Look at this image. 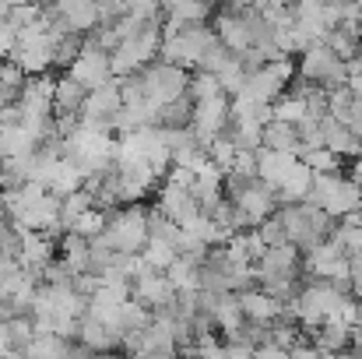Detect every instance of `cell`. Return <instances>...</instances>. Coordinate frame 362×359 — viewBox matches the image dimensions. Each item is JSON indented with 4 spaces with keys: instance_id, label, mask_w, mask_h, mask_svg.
I'll return each mask as SVG.
<instances>
[{
    "instance_id": "6da1fadb",
    "label": "cell",
    "mask_w": 362,
    "mask_h": 359,
    "mask_svg": "<svg viewBox=\"0 0 362 359\" xmlns=\"http://www.w3.org/2000/svg\"><path fill=\"white\" fill-rule=\"evenodd\" d=\"M278 219L288 233V243L296 250H306L313 253L320 243H327L331 233H334V219L313 205H281L278 208Z\"/></svg>"
},
{
    "instance_id": "7a4b0ae2",
    "label": "cell",
    "mask_w": 362,
    "mask_h": 359,
    "mask_svg": "<svg viewBox=\"0 0 362 359\" xmlns=\"http://www.w3.org/2000/svg\"><path fill=\"white\" fill-rule=\"evenodd\" d=\"M110 219V226H106V233L95 239L99 246H106V250H113V253H141L144 246H148V212L141 208V205H130V208H117V212H110L106 215Z\"/></svg>"
},
{
    "instance_id": "3957f363",
    "label": "cell",
    "mask_w": 362,
    "mask_h": 359,
    "mask_svg": "<svg viewBox=\"0 0 362 359\" xmlns=\"http://www.w3.org/2000/svg\"><path fill=\"white\" fill-rule=\"evenodd\" d=\"M215 28L211 25H190L183 28L180 35H162V53L158 60L162 64H173V67H183V71H197L201 57L208 53V46L215 42Z\"/></svg>"
},
{
    "instance_id": "277c9868",
    "label": "cell",
    "mask_w": 362,
    "mask_h": 359,
    "mask_svg": "<svg viewBox=\"0 0 362 359\" xmlns=\"http://www.w3.org/2000/svg\"><path fill=\"white\" fill-rule=\"evenodd\" d=\"M299 78L310 81V85H320L324 92H334V89H345L349 85V64L338 60L327 42H317L303 53L299 60Z\"/></svg>"
},
{
    "instance_id": "5b68a950",
    "label": "cell",
    "mask_w": 362,
    "mask_h": 359,
    "mask_svg": "<svg viewBox=\"0 0 362 359\" xmlns=\"http://www.w3.org/2000/svg\"><path fill=\"white\" fill-rule=\"evenodd\" d=\"M141 74V85H144V96H148V103L151 106H169V103H176V99H183L187 92H190V74L183 71V67H173V64H162V60H155L151 67H144V71H137Z\"/></svg>"
},
{
    "instance_id": "8992f818",
    "label": "cell",
    "mask_w": 362,
    "mask_h": 359,
    "mask_svg": "<svg viewBox=\"0 0 362 359\" xmlns=\"http://www.w3.org/2000/svg\"><path fill=\"white\" fill-rule=\"evenodd\" d=\"M233 205L240 208L243 215L250 219V226L257 229L260 222H267V219H274V215H278V205H281V201H278V194H274L267 183H260V180H250L240 194L233 198Z\"/></svg>"
},
{
    "instance_id": "52a82bcc",
    "label": "cell",
    "mask_w": 362,
    "mask_h": 359,
    "mask_svg": "<svg viewBox=\"0 0 362 359\" xmlns=\"http://www.w3.org/2000/svg\"><path fill=\"white\" fill-rule=\"evenodd\" d=\"M215 35L222 46H229L236 57L250 53V28H246V4H233V7H222L215 14Z\"/></svg>"
},
{
    "instance_id": "ba28073f",
    "label": "cell",
    "mask_w": 362,
    "mask_h": 359,
    "mask_svg": "<svg viewBox=\"0 0 362 359\" xmlns=\"http://www.w3.org/2000/svg\"><path fill=\"white\" fill-rule=\"evenodd\" d=\"M67 74H71L74 81H81L88 92H95V89H103V85L113 81V60H110V53L85 46V53L74 60V67H71Z\"/></svg>"
},
{
    "instance_id": "9c48e42d",
    "label": "cell",
    "mask_w": 362,
    "mask_h": 359,
    "mask_svg": "<svg viewBox=\"0 0 362 359\" xmlns=\"http://www.w3.org/2000/svg\"><path fill=\"white\" fill-rule=\"evenodd\" d=\"M130 292H134V303H141L144 310H165V307H173L176 303V285L165 278V275H155V271H148V275H141L137 282H130Z\"/></svg>"
},
{
    "instance_id": "30bf717a",
    "label": "cell",
    "mask_w": 362,
    "mask_h": 359,
    "mask_svg": "<svg viewBox=\"0 0 362 359\" xmlns=\"http://www.w3.org/2000/svg\"><path fill=\"white\" fill-rule=\"evenodd\" d=\"M123 110V81L113 78L110 85L95 89L85 103V113H81V123H110L113 127V117Z\"/></svg>"
},
{
    "instance_id": "8fae6325",
    "label": "cell",
    "mask_w": 362,
    "mask_h": 359,
    "mask_svg": "<svg viewBox=\"0 0 362 359\" xmlns=\"http://www.w3.org/2000/svg\"><path fill=\"white\" fill-rule=\"evenodd\" d=\"M303 275V257L299 250L288 243V246H274L260 257L257 264V282H267V278H296Z\"/></svg>"
},
{
    "instance_id": "7c38bea8",
    "label": "cell",
    "mask_w": 362,
    "mask_h": 359,
    "mask_svg": "<svg viewBox=\"0 0 362 359\" xmlns=\"http://www.w3.org/2000/svg\"><path fill=\"white\" fill-rule=\"evenodd\" d=\"M296 162H299V155H292V152H267V148H260L257 152V180L267 183L278 194L281 183L288 180V173L296 169Z\"/></svg>"
},
{
    "instance_id": "4fadbf2b",
    "label": "cell",
    "mask_w": 362,
    "mask_h": 359,
    "mask_svg": "<svg viewBox=\"0 0 362 359\" xmlns=\"http://www.w3.org/2000/svg\"><path fill=\"white\" fill-rule=\"evenodd\" d=\"M155 208H158V212H165V215H169V219H173L180 229L201 215V212H197V201H194V194H190V190H183V187H173V183H162Z\"/></svg>"
},
{
    "instance_id": "5bb4252c",
    "label": "cell",
    "mask_w": 362,
    "mask_h": 359,
    "mask_svg": "<svg viewBox=\"0 0 362 359\" xmlns=\"http://www.w3.org/2000/svg\"><path fill=\"white\" fill-rule=\"evenodd\" d=\"M320 141L327 152H334L338 159H362V141L334 117L320 120Z\"/></svg>"
},
{
    "instance_id": "9a60e30c",
    "label": "cell",
    "mask_w": 362,
    "mask_h": 359,
    "mask_svg": "<svg viewBox=\"0 0 362 359\" xmlns=\"http://www.w3.org/2000/svg\"><path fill=\"white\" fill-rule=\"evenodd\" d=\"M88 96H92V92H88L81 81H74L71 74H64V78H57V85H53V113H57V117H81Z\"/></svg>"
},
{
    "instance_id": "2e32d148",
    "label": "cell",
    "mask_w": 362,
    "mask_h": 359,
    "mask_svg": "<svg viewBox=\"0 0 362 359\" xmlns=\"http://www.w3.org/2000/svg\"><path fill=\"white\" fill-rule=\"evenodd\" d=\"M53 261H57V243H49L42 233H25V239H21V257H18V264L25 271H32V275L42 278V271Z\"/></svg>"
},
{
    "instance_id": "e0dca14e",
    "label": "cell",
    "mask_w": 362,
    "mask_h": 359,
    "mask_svg": "<svg viewBox=\"0 0 362 359\" xmlns=\"http://www.w3.org/2000/svg\"><path fill=\"white\" fill-rule=\"evenodd\" d=\"M240 307H243V317H246L250 324H278V321H281V310H285V303L271 300V296L260 292V289L240 292Z\"/></svg>"
},
{
    "instance_id": "ac0fdd59",
    "label": "cell",
    "mask_w": 362,
    "mask_h": 359,
    "mask_svg": "<svg viewBox=\"0 0 362 359\" xmlns=\"http://www.w3.org/2000/svg\"><path fill=\"white\" fill-rule=\"evenodd\" d=\"M243 96H246V99H253V103H260V106H274V103L285 96V81H281L271 67H260L257 74H250V78H246Z\"/></svg>"
},
{
    "instance_id": "d6986e66",
    "label": "cell",
    "mask_w": 362,
    "mask_h": 359,
    "mask_svg": "<svg viewBox=\"0 0 362 359\" xmlns=\"http://www.w3.org/2000/svg\"><path fill=\"white\" fill-rule=\"evenodd\" d=\"M60 14L71 25V32H78V35H92L103 25L99 4H92V0H60Z\"/></svg>"
},
{
    "instance_id": "ffe728a7",
    "label": "cell",
    "mask_w": 362,
    "mask_h": 359,
    "mask_svg": "<svg viewBox=\"0 0 362 359\" xmlns=\"http://www.w3.org/2000/svg\"><path fill=\"white\" fill-rule=\"evenodd\" d=\"M78 342H85L95 356H106V353H117L123 349V342L103 324V321H95V317H81V324H78Z\"/></svg>"
},
{
    "instance_id": "44dd1931",
    "label": "cell",
    "mask_w": 362,
    "mask_h": 359,
    "mask_svg": "<svg viewBox=\"0 0 362 359\" xmlns=\"http://www.w3.org/2000/svg\"><path fill=\"white\" fill-rule=\"evenodd\" d=\"M362 208V187L352 183V176H341L338 180V187L331 190V198H327V205H324V212L331 215V219H349L352 212H359Z\"/></svg>"
},
{
    "instance_id": "7402d4cb",
    "label": "cell",
    "mask_w": 362,
    "mask_h": 359,
    "mask_svg": "<svg viewBox=\"0 0 362 359\" xmlns=\"http://www.w3.org/2000/svg\"><path fill=\"white\" fill-rule=\"evenodd\" d=\"M324 42H327V50H331L338 60H345V64L359 60V53H362V32L359 28H349V25L331 28V32L324 35Z\"/></svg>"
},
{
    "instance_id": "603a6c76",
    "label": "cell",
    "mask_w": 362,
    "mask_h": 359,
    "mask_svg": "<svg viewBox=\"0 0 362 359\" xmlns=\"http://www.w3.org/2000/svg\"><path fill=\"white\" fill-rule=\"evenodd\" d=\"M264 148H267V152H292V155H299V148H303L299 127H296V123L271 120V123L264 127Z\"/></svg>"
},
{
    "instance_id": "cb8c5ba5",
    "label": "cell",
    "mask_w": 362,
    "mask_h": 359,
    "mask_svg": "<svg viewBox=\"0 0 362 359\" xmlns=\"http://www.w3.org/2000/svg\"><path fill=\"white\" fill-rule=\"evenodd\" d=\"M310 187H313V173H310V166L296 162V169L288 173V180H285L281 190H278V201H281V205H306Z\"/></svg>"
},
{
    "instance_id": "d4e9b609",
    "label": "cell",
    "mask_w": 362,
    "mask_h": 359,
    "mask_svg": "<svg viewBox=\"0 0 362 359\" xmlns=\"http://www.w3.org/2000/svg\"><path fill=\"white\" fill-rule=\"evenodd\" d=\"M313 346H317L320 353H331V356H345V353H352V328L327 321V324H324V328L317 331Z\"/></svg>"
},
{
    "instance_id": "484cf974",
    "label": "cell",
    "mask_w": 362,
    "mask_h": 359,
    "mask_svg": "<svg viewBox=\"0 0 362 359\" xmlns=\"http://www.w3.org/2000/svg\"><path fill=\"white\" fill-rule=\"evenodd\" d=\"M25 85H28V74H25L14 60H4V64H0V103H4V106H14V103L21 99Z\"/></svg>"
},
{
    "instance_id": "4316f807",
    "label": "cell",
    "mask_w": 362,
    "mask_h": 359,
    "mask_svg": "<svg viewBox=\"0 0 362 359\" xmlns=\"http://www.w3.org/2000/svg\"><path fill=\"white\" fill-rule=\"evenodd\" d=\"M88 212H95V194L92 190H78L71 198H64V208H60V226L64 233H71L78 226V219H85Z\"/></svg>"
},
{
    "instance_id": "83f0119b",
    "label": "cell",
    "mask_w": 362,
    "mask_h": 359,
    "mask_svg": "<svg viewBox=\"0 0 362 359\" xmlns=\"http://www.w3.org/2000/svg\"><path fill=\"white\" fill-rule=\"evenodd\" d=\"M194 110H197L194 99L183 96V99H176V103H169V106L158 110V127L162 130H187L194 123Z\"/></svg>"
},
{
    "instance_id": "f1b7e54d",
    "label": "cell",
    "mask_w": 362,
    "mask_h": 359,
    "mask_svg": "<svg viewBox=\"0 0 362 359\" xmlns=\"http://www.w3.org/2000/svg\"><path fill=\"white\" fill-rule=\"evenodd\" d=\"M85 53V35L78 32H64V35H53V67H74V60Z\"/></svg>"
},
{
    "instance_id": "f546056e",
    "label": "cell",
    "mask_w": 362,
    "mask_h": 359,
    "mask_svg": "<svg viewBox=\"0 0 362 359\" xmlns=\"http://www.w3.org/2000/svg\"><path fill=\"white\" fill-rule=\"evenodd\" d=\"M299 162L310 166L313 176H338L341 173V159L327 148H299Z\"/></svg>"
},
{
    "instance_id": "4dcf8cb0",
    "label": "cell",
    "mask_w": 362,
    "mask_h": 359,
    "mask_svg": "<svg viewBox=\"0 0 362 359\" xmlns=\"http://www.w3.org/2000/svg\"><path fill=\"white\" fill-rule=\"evenodd\" d=\"M25 359H71V342L60 335H35V342L25 349Z\"/></svg>"
},
{
    "instance_id": "1f68e13d",
    "label": "cell",
    "mask_w": 362,
    "mask_h": 359,
    "mask_svg": "<svg viewBox=\"0 0 362 359\" xmlns=\"http://www.w3.org/2000/svg\"><path fill=\"white\" fill-rule=\"evenodd\" d=\"M148 237L158 239V243H169V246H176L180 239H183V229L165 215V212H158V208H148Z\"/></svg>"
},
{
    "instance_id": "d6a6232c",
    "label": "cell",
    "mask_w": 362,
    "mask_h": 359,
    "mask_svg": "<svg viewBox=\"0 0 362 359\" xmlns=\"http://www.w3.org/2000/svg\"><path fill=\"white\" fill-rule=\"evenodd\" d=\"M187 96L194 99V106H204V103L222 99L226 92H222V81H218L215 74H201V71H194V74H190V92H187Z\"/></svg>"
},
{
    "instance_id": "836d02e7",
    "label": "cell",
    "mask_w": 362,
    "mask_h": 359,
    "mask_svg": "<svg viewBox=\"0 0 362 359\" xmlns=\"http://www.w3.org/2000/svg\"><path fill=\"white\" fill-rule=\"evenodd\" d=\"M141 257H144V264H148L155 275H165V271L176 264V246L158 243V239H148V246L141 250Z\"/></svg>"
},
{
    "instance_id": "e575fe53",
    "label": "cell",
    "mask_w": 362,
    "mask_h": 359,
    "mask_svg": "<svg viewBox=\"0 0 362 359\" xmlns=\"http://www.w3.org/2000/svg\"><path fill=\"white\" fill-rule=\"evenodd\" d=\"M233 60H236V53H233L229 46H222V42L215 39V42L208 46V53L201 57L197 71H201V74H215V78H218V74H222V71H226V67H229Z\"/></svg>"
},
{
    "instance_id": "d590c367",
    "label": "cell",
    "mask_w": 362,
    "mask_h": 359,
    "mask_svg": "<svg viewBox=\"0 0 362 359\" xmlns=\"http://www.w3.org/2000/svg\"><path fill=\"white\" fill-rule=\"evenodd\" d=\"M197 275H201V268H194V264H187V261H180V257H176V264L165 271V278L176 285V292H201Z\"/></svg>"
},
{
    "instance_id": "8d00e7d4",
    "label": "cell",
    "mask_w": 362,
    "mask_h": 359,
    "mask_svg": "<svg viewBox=\"0 0 362 359\" xmlns=\"http://www.w3.org/2000/svg\"><path fill=\"white\" fill-rule=\"evenodd\" d=\"M236 155H240V148H236L229 137H218V141H211V144H208V159H211V162H215V166H218L226 176L233 173V166H236Z\"/></svg>"
},
{
    "instance_id": "74e56055",
    "label": "cell",
    "mask_w": 362,
    "mask_h": 359,
    "mask_svg": "<svg viewBox=\"0 0 362 359\" xmlns=\"http://www.w3.org/2000/svg\"><path fill=\"white\" fill-rule=\"evenodd\" d=\"M352 106H356V92L345 85V89H334V92H327V117L341 120V123H349V113H352Z\"/></svg>"
},
{
    "instance_id": "f35d334b",
    "label": "cell",
    "mask_w": 362,
    "mask_h": 359,
    "mask_svg": "<svg viewBox=\"0 0 362 359\" xmlns=\"http://www.w3.org/2000/svg\"><path fill=\"white\" fill-rule=\"evenodd\" d=\"M274 120H281V123H303L306 120V103L303 99H296L292 92H285L278 103H274Z\"/></svg>"
},
{
    "instance_id": "ab89813d",
    "label": "cell",
    "mask_w": 362,
    "mask_h": 359,
    "mask_svg": "<svg viewBox=\"0 0 362 359\" xmlns=\"http://www.w3.org/2000/svg\"><path fill=\"white\" fill-rule=\"evenodd\" d=\"M257 237L264 239L267 250H274V246H288V233H285V226H281L278 215L267 219V222H260V226H257Z\"/></svg>"
},
{
    "instance_id": "60d3db41",
    "label": "cell",
    "mask_w": 362,
    "mask_h": 359,
    "mask_svg": "<svg viewBox=\"0 0 362 359\" xmlns=\"http://www.w3.org/2000/svg\"><path fill=\"white\" fill-rule=\"evenodd\" d=\"M14 50H18V28L11 21H0V64H4V57L11 60Z\"/></svg>"
},
{
    "instance_id": "b9f144b4",
    "label": "cell",
    "mask_w": 362,
    "mask_h": 359,
    "mask_svg": "<svg viewBox=\"0 0 362 359\" xmlns=\"http://www.w3.org/2000/svg\"><path fill=\"white\" fill-rule=\"evenodd\" d=\"M233 173H240V176H246V180H257V152H240Z\"/></svg>"
},
{
    "instance_id": "7bdbcfd3",
    "label": "cell",
    "mask_w": 362,
    "mask_h": 359,
    "mask_svg": "<svg viewBox=\"0 0 362 359\" xmlns=\"http://www.w3.org/2000/svg\"><path fill=\"white\" fill-rule=\"evenodd\" d=\"M253 359H292V353H285V349H278V346H260Z\"/></svg>"
},
{
    "instance_id": "ee69618b",
    "label": "cell",
    "mask_w": 362,
    "mask_h": 359,
    "mask_svg": "<svg viewBox=\"0 0 362 359\" xmlns=\"http://www.w3.org/2000/svg\"><path fill=\"white\" fill-rule=\"evenodd\" d=\"M352 353L362 356V328H352Z\"/></svg>"
},
{
    "instance_id": "f6af8a7d",
    "label": "cell",
    "mask_w": 362,
    "mask_h": 359,
    "mask_svg": "<svg viewBox=\"0 0 362 359\" xmlns=\"http://www.w3.org/2000/svg\"><path fill=\"white\" fill-rule=\"evenodd\" d=\"M352 183L362 187V159H356V166H352Z\"/></svg>"
},
{
    "instance_id": "bcb514c9",
    "label": "cell",
    "mask_w": 362,
    "mask_h": 359,
    "mask_svg": "<svg viewBox=\"0 0 362 359\" xmlns=\"http://www.w3.org/2000/svg\"><path fill=\"white\" fill-rule=\"evenodd\" d=\"M349 89L356 92V99H362V78H356V81H349Z\"/></svg>"
},
{
    "instance_id": "7dc6e473",
    "label": "cell",
    "mask_w": 362,
    "mask_h": 359,
    "mask_svg": "<svg viewBox=\"0 0 362 359\" xmlns=\"http://www.w3.org/2000/svg\"><path fill=\"white\" fill-rule=\"evenodd\" d=\"M95 359H123L120 353H106V356H95Z\"/></svg>"
},
{
    "instance_id": "c3c4849f",
    "label": "cell",
    "mask_w": 362,
    "mask_h": 359,
    "mask_svg": "<svg viewBox=\"0 0 362 359\" xmlns=\"http://www.w3.org/2000/svg\"><path fill=\"white\" fill-rule=\"evenodd\" d=\"M356 300H359V303H362V292H359V296H356Z\"/></svg>"
},
{
    "instance_id": "681fc988",
    "label": "cell",
    "mask_w": 362,
    "mask_h": 359,
    "mask_svg": "<svg viewBox=\"0 0 362 359\" xmlns=\"http://www.w3.org/2000/svg\"><path fill=\"white\" fill-rule=\"evenodd\" d=\"M359 60H362V53H359Z\"/></svg>"
}]
</instances>
